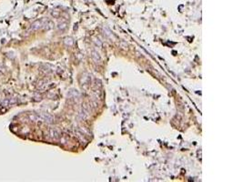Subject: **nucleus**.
<instances>
[{
  "mask_svg": "<svg viewBox=\"0 0 243 182\" xmlns=\"http://www.w3.org/2000/svg\"><path fill=\"white\" fill-rule=\"evenodd\" d=\"M45 26H46V23H45L44 20H38V21L35 22L33 25H32L31 29H33V30H36V29H39V28H41V27H44Z\"/></svg>",
  "mask_w": 243,
  "mask_h": 182,
  "instance_id": "1",
  "label": "nucleus"
},
{
  "mask_svg": "<svg viewBox=\"0 0 243 182\" xmlns=\"http://www.w3.org/2000/svg\"><path fill=\"white\" fill-rule=\"evenodd\" d=\"M16 103V98H6L5 99L3 102L4 106H10V105H13V104Z\"/></svg>",
  "mask_w": 243,
  "mask_h": 182,
  "instance_id": "2",
  "label": "nucleus"
},
{
  "mask_svg": "<svg viewBox=\"0 0 243 182\" xmlns=\"http://www.w3.org/2000/svg\"><path fill=\"white\" fill-rule=\"evenodd\" d=\"M50 135H51V137H52V138H54V139L57 138V137H58V136H57V133H56L55 130H53V129H52V130L50 131Z\"/></svg>",
  "mask_w": 243,
  "mask_h": 182,
  "instance_id": "3",
  "label": "nucleus"
}]
</instances>
